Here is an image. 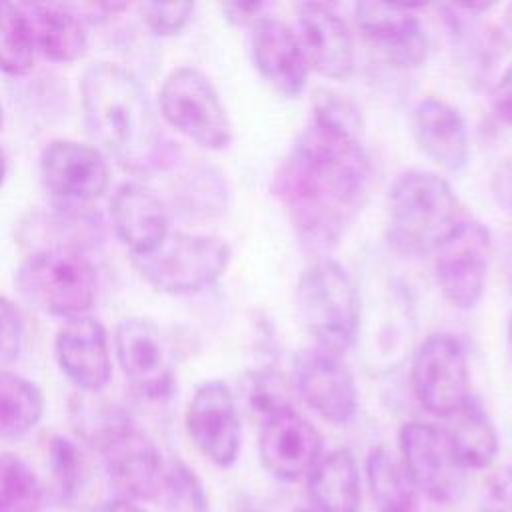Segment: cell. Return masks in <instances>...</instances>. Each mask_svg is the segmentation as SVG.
Listing matches in <instances>:
<instances>
[{
	"label": "cell",
	"mask_w": 512,
	"mask_h": 512,
	"mask_svg": "<svg viewBox=\"0 0 512 512\" xmlns=\"http://www.w3.org/2000/svg\"><path fill=\"white\" fill-rule=\"evenodd\" d=\"M358 132L354 106L324 92L274 174L272 192L308 246L336 244L372 192L374 164Z\"/></svg>",
	"instance_id": "obj_1"
},
{
	"label": "cell",
	"mask_w": 512,
	"mask_h": 512,
	"mask_svg": "<svg viewBox=\"0 0 512 512\" xmlns=\"http://www.w3.org/2000/svg\"><path fill=\"white\" fill-rule=\"evenodd\" d=\"M88 134L122 168L146 172L160 160V134L142 84L110 62L90 64L80 78Z\"/></svg>",
	"instance_id": "obj_2"
},
{
	"label": "cell",
	"mask_w": 512,
	"mask_h": 512,
	"mask_svg": "<svg viewBox=\"0 0 512 512\" xmlns=\"http://www.w3.org/2000/svg\"><path fill=\"white\" fill-rule=\"evenodd\" d=\"M462 218L460 202L450 184L434 172L406 170L388 190L386 234L402 254L436 252Z\"/></svg>",
	"instance_id": "obj_3"
},
{
	"label": "cell",
	"mask_w": 512,
	"mask_h": 512,
	"mask_svg": "<svg viewBox=\"0 0 512 512\" xmlns=\"http://www.w3.org/2000/svg\"><path fill=\"white\" fill-rule=\"evenodd\" d=\"M294 314L318 348L342 356L360 336V292L346 268L332 260L312 262L298 278Z\"/></svg>",
	"instance_id": "obj_4"
},
{
	"label": "cell",
	"mask_w": 512,
	"mask_h": 512,
	"mask_svg": "<svg viewBox=\"0 0 512 512\" xmlns=\"http://www.w3.org/2000/svg\"><path fill=\"white\" fill-rule=\"evenodd\" d=\"M16 286L36 310L72 320L94 304L98 274L76 248H40L20 264Z\"/></svg>",
	"instance_id": "obj_5"
},
{
	"label": "cell",
	"mask_w": 512,
	"mask_h": 512,
	"mask_svg": "<svg viewBox=\"0 0 512 512\" xmlns=\"http://www.w3.org/2000/svg\"><path fill=\"white\" fill-rule=\"evenodd\" d=\"M140 276L160 292L192 294L216 284L228 264L230 248L210 234L168 232L150 252L132 256Z\"/></svg>",
	"instance_id": "obj_6"
},
{
	"label": "cell",
	"mask_w": 512,
	"mask_h": 512,
	"mask_svg": "<svg viewBox=\"0 0 512 512\" xmlns=\"http://www.w3.org/2000/svg\"><path fill=\"white\" fill-rule=\"evenodd\" d=\"M160 110L172 128L202 148L220 150L232 140L226 108L214 84L198 68L180 66L166 76Z\"/></svg>",
	"instance_id": "obj_7"
},
{
	"label": "cell",
	"mask_w": 512,
	"mask_h": 512,
	"mask_svg": "<svg viewBox=\"0 0 512 512\" xmlns=\"http://www.w3.org/2000/svg\"><path fill=\"white\" fill-rule=\"evenodd\" d=\"M92 444L102 454L106 474L118 498L150 502L164 492L166 462L152 438L130 424V420L116 418Z\"/></svg>",
	"instance_id": "obj_8"
},
{
	"label": "cell",
	"mask_w": 512,
	"mask_h": 512,
	"mask_svg": "<svg viewBox=\"0 0 512 512\" xmlns=\"http://www.w3.org/2000/svg\"><path fill=\"white\" fill-rule=\"evenodd\" d=\"M398 454L418 492L432 502L452 504L464 494L468 470L444 428L428 422H406L398 434Z\"/></svg>",
	"instance_id": "obj_9"
},
{
	"label": "cell",
	"mask_w": 512,
	"mask_h": 512,
	"mask_svg": "<svg viewBox=\"0 0 512 512\" xmlns=\"http://www.w3.org/2000/svg\"><path fill=\"white\" fill-rule=\"evenodd\" d=\"M410 382L416 400L434 416L448 418L470 398V368L460 340L452 334H430L418 348Z\"/></svg>",
	"instance_id": "obj_10"
},
{
	"label": "cell",
	"mask_w": 512,
	"mask_h": 512,
	"mask_svg": "<svg viewBox=\"0 0 512 512\" xmlns=\"http://www.w3.org/2000/svg\"><path fill=\"white\" fill-rule=\"evenodd\" d=\"M434 274L442 296L458 310H472L486 288L492 256L488 228L464 216L456 230L434 252Z\"/></svg>",
	"instance_id": "obj_11"
},
{
	"label": "cell",
	"mask_w": 512,
	"mask_h": 512,
	"mask_svg": "<svg viewBox=\"0 0 512 512\" xmlns=\"http://www.w3.org/2000/svg\"><path fill=\"white\" fill-rule=\"evenodd\" d=\"M116 360L146 400H166L176 388L174 350L164 332L148 318H124L114 330Z\"/></svg>",
	"instance_id": "obj_12"
},
{
	"label": "cell",
	"mask_w": 512,
	"mask_h": 512,
	"mask_svg": "<svg viewBox=\"0 0 512 512\" xmlns=\"http://www.w3.org/2000/svg\"><path fill=\"white\" fill-rule=\"evenodd\" d=\"M184 426L196 450L220 468H230L242 444V424L232 390L222 380L200 384L186 408Z\"/></svg>",
	"instance_id": "obj_13"
},
{
	"label": "cell",
	"mask_w": 512,
	"mask_h": 512,
	"mask_svg": "<svg viewBox=\"0 0 512 512\" xmlns=\"http://www.w3.org/2000/svg\"><path fill=\"white\" fill-rule=\"evenodd\" d=\"M40 176L48 192L64 206L94 202L110 184V170L102 152L90 144L66 138L44 146Z\"/></svg>",
	"instance_id": "obj_14"
},
{
	"label": "cell",
	"mask_w": 512,
	"mask_h": 512,
	"mask_svg": "<svg viewBox=\"0 0 512 512\" xmlns=\"http://www.w3.org/2000/svg\"><path fill=\"white\" fill-rule=\"evenodd\" d=\"M294 384L304 404L326 422L342 426L354 420L358 390L338 354L318 346L302 350L294 360Z\"/></svg>",
	"instance_id": "obj_15"
},
{
	"label": "cell",
	"mask_w": 512,
	"mask_h": 512,
	"mask_svg": "<svg viewBox=\"0 0 512 512\" xmlns=\"http://www.w3.org/2000/svg\"><path fill=\"white\" fill-rule=\"evenodd\" d=\"M422 4L358 2L356 24L364 38L398 68H418L428 56V36L414 12Z\"/></svg>",
	"instance_id": "obj_16"
},
{
	"label": "cell",
	"mask_w": 512,
	"mask_h": 512,
	"mask_svg": "<svg viewBox=\"0 0 512 512\" xmlns=\"http://www.w3.org/2000/svg\"><path fill=\"white\" fill-rule=\"evenodd\" d=\"M258 454L270 476L296 482L322 458V436L312 422L294 408H286L262 420Z\"/></svg>",
	"instance_id": "obj_17"
},
{
	"label": "cell",
	"mask_w": 512,
	"mask_h": 512,
	"mask_svg": "<svg viewBox=\"0 0 512 512\" xmlns=\"http://www.w3.org/2000/svg\"><path fill=\"white\" fill-rule=\"evenodd\" d=\"M60 370L82 392L96 394L112 378V354L104 324L92 316L66 320L54 340Z\"/></svg>",
	"instance_id": "obj_18"
},
{
	"label": "cell",
	"mask_w": 512,
	"mask_h": 512,
	"mask_svg": "<svg viewBox=\"0 0 512 512\" xmlns=\"http://www.w3.org/2000/svg\"><path fill=\"white\" fill-rule=\"evenodd\" d=\"M250 56L260 76L278 92L290 98L304 92L310 64L298 34L286 22L260 16L250 32Z\"/></svg>",
	"instance_id": "obj_19"
},
{
	"label": "cell",
	"mask_w": 512,
	"mask_h": 512,
	"mask_svg": "<svg viewBox=\"0 0 512 512\" xmlns=\"http://www.w3.org/2000/svg\"><path fill=\"white\" fill-rule=\"evenodd\" d=\"M298 38L308 64L326 78L346 80L354 72V42L344 18L322 2L298 6Z\"/></svg>",
	"instance_id": "obj_20"
},
{
	"label": "cell",
	"mask_w": 512,
	"mask_h": 512,
	"mask_svg": "<svg viewBox=\"0 0 512 512\" xmlns=\"http://www.w3.org/2000/svg\"><path fill=\"white\" fill-rule=\"evenodd\" d=\"M110 218L116 236L132 256L154 250L168 236V212L162 200L142 184L124 182L110 200Z\"/></svg>",
	"instance_id": "obj_21"
},
{
	"label": "cell",
	"mask_w": 512,
	"mask_h": 512,
	"mask_svg": "<svg viewBox=\"0 0 512 512\" xmlns=\"http://www.w3.org/2000/svg\"><path fill=\"white\" fill-rule=\"evenodd\" d=\"M418 146L438 166L458 172L470 160V138L462 114L444 100L424 98L412 112Z\"/></svg>",
	"instance_id": "obj_22"
},
{
	"label": "cell",
	"mask_w": 512,
	"mask_h": 512,
	"mask_svg": "<svg viewBox=\"0 0 512 512\" xmlns=\"http://www.w3.org/2000/svg\"><path fill=\"white\" fill-rule=\"evenodd\" d=\"M36 50L52 62H74L84 56L88 48L86 22L72 8V4L44 2L24 6Z\"/></svg>",
	"instance_id": "obj_23"
},
{
	"label": "cell",
	"mask_w": 512,
	"mask_h": 512,
	"mask_svg": "<svg viewBox=\"0 0 512 512\" xmlns=\"http://www.w3.org/2000/svg\"><path fill=\"white\" fill-rule=\"evenodd\" d=\"M306 478L310 506L316 512L360 510V472L350 450L338 448L324 454Z\"/></svg>",
	"instance_id": "obj_24"
},
{
	"label": "cell",
	"mask_w": 512,
	"mask_h": 512,
	"mask_svg": "<svg viewBox=\"0 0 512 512\" xmlns=\"http://www.w3.org/2000/svg\"><path fill=\"white\" fill-rule=\"evenodd\" d=\"M366 482L374 512H416L420 492L400 454L380 444L366 458Z\"/></svg>",
	"instance_id": "obj_25"
},
{
	"label": "cell",
	"mask_w": 512,
	"mask_h": 512,
	"mask_svg": "<svg viewBox=\"0 0 512 512\" xmlns=\"http://www.w3.org/2000/svg\"><path fill=\"white\" fill-rule=\"evenodd\" d=\"M444 420V432L466 470L492 466L498 454V434L492 420L474 398Z\"/></svg>",
	"instance_id": "obj_26"
},
{
	"label": "cell",
	"mask_w": 512,
	"mask_h": 512,
	"mask_svg": "<svg viewBox=\"0 0 512 512\" xmlns=\"http://www.w3.org/2000/svg\"><path fill=\"white\" fill-rule=\"evenodd\" d=\"M44 414L40 388L10 370H0V440L26 436Z\"/></svg>",
	"instance_id": "obj_27"
},
{
	"label": "cell",
	"mask_w": 512,
	"mask_h": 512,
	"mask_svg": "<svg viewBox=\"0 0 512 512\" xmlns=\"http://www.w3.org/2000/svg\"><path fill=\"white\" fill-rule=\"evenodd\" d=\"M36 42L24 6L0 0V70L10 76L34 66Z\"/></svg>",
	"instance_id": "obj_28"
},
{
	"label": "cell",
	"mask_w": 512,
	"mask_h": 512,
	"mask_svg": "<svg viewBox=\"0 0 512 512\" xmlns=\"http://www.w3.org/2000/svg\"><path fill=\"white\" fill-rule=\"evenodd\" d=\"M44 490L26 460L12 452L0 454V510L40 512Z\"/></svg>",
	"instance_id": "obj_29"
},
{
	"label": "cell",
	"mask_w": 512,
	"mask_h": 512,
	"mask_svg": "<svg viewBox=\"0 0 512 512\" xmlns=\"http://www.w3.org/2000/svg\"><path fill=\"white\" fill-rule=\"evenodd\" d=\"M48 462L62 498H74L88 478V464L80 448L64 436H54L48 446Z\"/></svg>",
	"instance_id": "obj_30"
},
{
	"label": "cell",
	"mask_w": 512,
	"mask_h": 512,
	"mask_svg": "<svg viewBox=\"0 0 512 512\" xmlns=\"http://www.w3.org/2000/svg\"><path fill=\"white\" fill-rule=\"evenodd\" d=\"M170 504L180 512H208V498L200 478L182 460L166 464L164 492Z\"/></svg>",
	"instance_id": "obj_31"
},
{
	"label": "cell",
	"mask_w": 512,
	"mask_h": 512,
	"mask_svg": "<svg viewBox=\"0 0 512 512\" xmlns=\"http://www.w3.org/2000/svg\"><path fill=\"white\" fill-rule=\"evenodd\" d=\"M246 398L252 412L260 414L262 420L268 416L292 408L288 388L282 376L276 372H252L246 382Z\"/></svg>",
	"instance_id": "obj_32"
},
{
	"label": "cell",
	"mask_w": 512,
	"mask_h": 512,
	"mask_svg": "<svg viewBox=\"0 0 512 512\" xmlns=\"http://www.w3.org/2000/svg\"><path fill=\"white\" fill-rule=\"evenodd\" d=\"M138 12L146 28L158 36L180 34L194 14L190 2H144L138 4Z\"/></svg>",
	"instance_id": "obj_33"
},
{
	"label": "cell",
	"mask_w": 512,
	"mask_h": 512,
	"mask_svg": "<svg viewBox=\"0 0 512 512\" xmlns=\"http://www.w3.org/2000/svg\"><path fill=\"white\" fill-rule=\"evenodd\" d=\"M24 346V322L10 298L0 294V360H14Z\"/></svg>",
	"instance_id": "obj_34"
},
{
	"label": "cell",
	"mask_w": 512,
	"mask_h": 512,
	"mask_svg": "<svg viewBox=\"0 0 512 512\" xmlns=\"http://www.w3.org/2000/svg\"><path fill=\"white\" fill-rule=\"evenodd\" d=\"M480 512H512V466L486 478L480 492Z\"/></svg>",
	"instance_id": "obj_35"
},
{
	"label": "cell",
	"mask_w": 512,
	"mask_h": 512,
	"mask_svg": "<svg viewBox=\"0 0 512 512\" xmlns=\"http://www.w3.org/2000/svg\"><path fill=\"white\" fill-rule=\"evenodd\" d=\"M492 108L504 124L512 126V64L502 72L492 88Z\"/></svg>",
	"instance_id": "obj_36"
},
{
	"label": "cell",
	"mask_w": 512,
	"mask_h": 512,
	"mask_svg": "<svg viewBox=\"0 0 512 512\" xmlns=\"http://www.w3.org/2000/svg\"><path fill=\"white\" fill-rule=\"evenodd\" d=\"M492 190H494L498 204L504 210L512 212V158L502 162L500 168L496 170L494 180H492Z\"/></svg>",
	"instance_id": "obj_37"
},
{
	"label": "cell",
	"mask_w": 512,
	"mask_h": 512,
	"mask_svg": "<svg viewBox=\"0 0 512 512\" xmlns=\"http://www.w3.org/2000/svg\"><path fill=\"white\" fill-rule=\"evenodd\" d=\"M260 10H264L262 2H248V4H226L224 12L226 18L236 24H254L260 18Z\"/></svg>",
	"instance_id": "obj_38"
},
{
	"label": "cell",
	"mask_w": 512,
	"mask_h": 512,
	"mask_svg": "<svg viewBox=\"0 0 512 512\" xmlns=\"http://www.w3.org/2000/svg\"><path fill=\"white\" fill-rule=\"evenodd\" d=\"M494 40H496L498 48L500 46L512 48V4L506 6L502 22H500V28L494 32Z\"/></svg>",
	"instance_id": "obj_39"
},
{
	"label": "cell",
	"mask_w": 512,
	"mask_h": 512,
	"mask_svg": "<svg viewBox=\"0 0 512 512\" xmlns=\"http://www.w3.org/2000/svg\"><path fill=\"white\" fill-rule=\"evenodd\" d=\"M100 512H146V510L138 502H132L126 498H116V500H110L108 504H104L100 508Z\"/></svg>",
	"instance_id": "obj_40"
},
{
	"label": "cell",
	"mask_w": 512,
	"mask_h": 512,
	"mask_svg": "<svg viewBox=\"0 0 512 512\" xmlns=\"http://www.w3.org/2000/svg\"><path fill=\"white\" fill-rule=\"evenodd\" d=\"M232 512H266V510H264V508H260L258 504L250 502L248 498H244V500H240V502H236V504H234Z\"/></svg>",
	"instance_id": "obj_41"
},
{
	"label": "cell",
	"mask_w": 512,
	"mask_h": 512,
	"mask_svg": "<svg viewBox=\"0 0 512 512\" xmlns=\"http://www.w3.org/2000/svg\"><path fill=\"white\" fill-rule=\"evenodd\" d=\"M506 268H508V278H510V284H512V234H510L508 252H506Z\"/></svg>",
	"instance_id": "obj_42"
},
{
	"label": "cell",
	"mask_w": 512,
	"mask_h": 512,
	"mask_svg": "<svg viewBox=\"0 0 512 512\" xmlns=\"http://www.w3.org/2000/svg\"><path fill=\"white\" fill-rule=\"evenodd\" d=\"M4 176H6V156H4V152L0 148V184L4 182Z\"/></svg>",
	"instance_id": "obj_43"
},
{
	"label": "cell",
	"mask_w": 512,
	"mask_h": 512,
	"mask_svg": "<svg viewBox=\"0 0 512 512\" xmlns=\"http://www.w3.org/2000/svg\"><path fill=\"white\" fill-rule=\"evenodd\" d=\"M508 342H510V348H512V316H510V322H508Z\"/></svg>",
	"instance_id": "obj_44"
},
{
	"label": "cell",
	"mask_w": 512,
	"mask_h": 512,
	"mask_svg": "<svg viewBox=\"0 0 512 512\" xmlns=\"http://www.w3.org/2000/svg\"><path fill=\"white\" fill-rule=\"evenodd\" d=\"M294 512H316L314 508H298V510H294Z\"/></svg>",
	"instance_id": "obj_45"
},
{
	"label": "cell",
	"mask_w": 512,
	"mask_h": 512,
	"mask_svg": "<svg viewBox=\"0 0 512 512\" xmlns=\"http://www.w3.org/2000/svg\"><path fill=\"white\" fill-rule=\"evenodd\" d=\"M2 118H4V114H2V106H0V128H2Z\"/></svg>",
	"instance_id": "obj_46"
},
{
	"label": "cell",
	"mask_w": 512,
	"mask_h": 512,
	"mask_svg": "<svg viewBox=\"0 0 512 512\" xmlns=\"http://www.w3.org/2000/svg\"><path fill=\"white\" fill-rule=\"evenodd\" d=\"M0 512H2V510H0Z\"/></svg>",
	"instance_id": "obj_47"
}]
</instances>
